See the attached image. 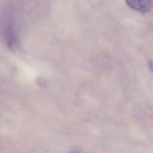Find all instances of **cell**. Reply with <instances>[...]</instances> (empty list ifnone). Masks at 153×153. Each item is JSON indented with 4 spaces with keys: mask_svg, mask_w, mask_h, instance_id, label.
Masks as SVG:
<instances>
[{
    "mask_svg": "<svg viewBox=\"0 0 153 153\" xmlns=\"http://www.w3.org/2000/svg\"><path fill=\"white\" fill-rule=\"evenodd\" d=\"M126 2L131 8L142 13L148 11L152 6V2L149 0H127Z\"/></svg>",
    "mask_w": 153,
    "mask_h": 153,
    "instance_id": "obj_1",
    "label": "cell"
}]
</instances>
